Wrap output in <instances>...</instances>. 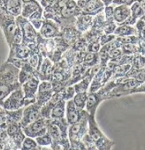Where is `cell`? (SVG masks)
Listing matches in <instances>:
<instances>
[{
    "label": "cell",
    "mask_w": 145,
    "mask_h": 150,
    "mask_svg": "<svg viewBox=\"0 0 145 150\" xmlns=\"http://www.w3.org/2000/svg\"><path fill=\"white\" fill-rule=\"evenodd\" d=\"M131 67L135 70H142L145 68V57L141 54H136L134 56Z\"/></svg>",
    "instance_id": "obj_26"
},
{
    "label": "cell",
    "mask_w": 145,
    "mask_h": 150,
    "mask_svg": "<svg viewBox=\"0 0 145 150\" xmlns=\"http://www.w3.org/2000/svg\"><path fill=\"white\" fill-rule=\"evenodd\" d=\"M121 50L123 55L126 56H134L136 54H140L137 44H124L121 46Z\"/></svg>",
    "instance_id": "obj_27"
},
{
    "label": "cell",
    "mask_w": 145,
    "mask_h": 150,
    "mask_svg": "<svg viewBox=\"0 0 145 150\" xmlns=\"http://www.w3.org/2000/svg\"><path fill=\"white\" fill-rule=\"evenodd\" d=\"M0 107H1V105H0Z\"/></svg>",
    "instance_id": "obj_39"
},
{
    "label": "cell",
    "mask_w": 145,
    "mask_h": 150,
    "mask_svg": "<svg viewBox=\"0 0 145 150\" xmlns=\"http://www.w3.org/2000/svg\"><path fill=\"white\" fill-rule=\"evenodd\" d=\"M38 33L44 39H55L62 36V28L54 21L43 20V26Z\"/></svg>",
    "instance_id": "obj_13"
},
{
    "label": "cell",
    "mask_w": 145,
    "mask_h": 150,
    "mask_svg": "<svg viewBox=\"0 0 145 150\" xmlns=\"http://www.w3.org/2000/svg\"><path fill=\"white\" fill-rule=\"evenodd\" d=\"M40 82L41 81L37 77L32 76L21 86L25 96V107L31 105L36 102V94Z\"/></svg>",
    "instance_id": "obj_9"
},
{
    "label": "cell",
    "mask_w": 145,
    "mask_h": 150,
    "mask_svg": "<svg viewBox=\"0 0 145 150\" xmlns=\"http://www.w3.org/2000/svg\"><path fill=\"white\" fill-rule=\"evenodd\" d=\"M22 3V9H21V17L25 19H28L33 13L42 8L39 1H30V0H23Z\"/></svg>",
    "instance_id": "obj_18"
},
{
    "label": "cell",
    "mask_w": 145,
    "mask_h": 150,
    "mask_svg": "<svg viewBox=\"0 0 145 150\" xmlns=\"http://www.w3.org/2000/svg\"><path fill=\"white\" fill-rule=\"evenodd\" d=\"M81 13H82L77 6L76 1H53V4L50 7L43 9V20L54 21L63 29L75 27L76 18Z\"/></svg>",
    "instance_id": "obj_1"
},
{
    "label": "cell",
    "mask_w": 145,
    "mask_h": 150,
    "mask_svg": "<svg viewBox=\"0 0 145 150\" xmlns=\"http://www.w3.org/2000/svg\"><path fill=\"white\" fill-rule=\"evenodd\" d=\"M116 38H117V37H116V35H105V34H104V35H102L101 37L99 38V43H100L101 47H103V46H104V45H106V44L112 42L114 41Z\"/></svg>",
    "instance_id": "obj_34"
},
{
    "label": "cell",
    "mask_w": 145,
    "mask_h": 150,
    "mask_svg": "<svg viewBox=\"0 0 145 150\" xmlns=\"http://www.w3.org/2000/svg\"><path fill=\"white\" fill-rule=\"evenodd\" d=\"M114 6H110L104 7V15L105 18V21H114L113 15H114ZM115 22V21H114Z\"/></svg>",
    "instance_id": "obj_33"
},
{
    "label": "cell",
    "mask_w": 145,
    "mask_h": 150,
    "mask_svg": "<svg viewBox=\"0 0 145 150\" xmlns=\"http://www.w3.org/2000/svg\"><path fill=\"white\" fill-rule=\"evenodd\" d=\"M68 128L69 125L67 124L65 118L61 120H51L48 122V130L47 132L52 138L53 142L59 144H68Z\"/></svg>",
    "instance_id": "obj_5"
},
{
    "label": "cell",
    "mask_w": 145,
    "mask_h": 150,
    "mask_svg": "<svg viewBox=\"0 0 145 150\" xmlns=\"http://www.w3.org/2000/svg\"><path fill=\"white\" fill-rule=\"evenodd\" d=\"M83 34L79 32L75 27H71V28H66L62 29V38L65 40V42L72 47L74 45L75 42H76L77 40H79Z\"/></svg>",
    "instance_id": "obj_16"
},
{
    "label": "cell",
    "mask_w": 145,
    "mask_h": 150,
    "mask_svg": "<svg viewBox=\"0 0 145 150\" xmlns=\"http://www.w3.org/2000/svg\"><path fill=\"white\" fill-rule=\"evenodd\" d=\"M90 116V115H89ZM89 116L82 119L80 122L69 125L68 128V139L70 144L82 141V138L88 133L89 130V124L88 119Z\"/></svg>",
    "instance_id": "obj_7"
},
{
    "label": "cell",
    "mask_w": 145,
    "mask_h": 150,
    "mask_svg": "<svg viewBox=\"0 0 145 150\" xmlns=\"http://www.w3.org/2000/svg\"><path fill=\"white\" fill-rule=\"evenodd\" d=\"M76 95L75 90L74 86H68L66 87L64 90H63V96H64V100L65 102L72 100V98L75 97V96Z\"/></svg>",
    "instance_id": "obj_29"
},
{
    "label": "cell",
    "mask_w": 145,
    "mask_h": 150,
    "mask_svg": "<svg viewBox=\"0 0 145 150\" xmlns=\"http://www.w3.org/2000/svg\"><path fill=\"white\" fill-rule=\"evenodd\" d=\"M114 35H116V37H126V36L136 35V30L134 27L127 26V25H119L114 32Z\"/></svg>",
    "instance_id": "obj_22"
},
{
    "label": "cell",
    "mask_w": 145,
    "mask_h": 150,
    "mask_svg": "<svg viewBox=\"0 0 145 150\" xmlns=\"http://www.w3.org/2000/svg\"><path fill=\"white\" fill-rule=\"evenodd\" d=\"M131 16V10L129 6H119L114 7V15L113 19L115 23L119 25H122L129 17Z\"/></svg>",
    "instance_id": "obj_19"
},
{
    "label": "cell",
    "mask_w": 145,
    "mask_h": 150,
    "mask_svg": "<svg viewBox=\"0 0 145 150\" xmlns=\"http://www.w3.org/2000/svg\"><path fill=\"white\" fill-rule=\"evenodd\" d=\"M117 40L122 44H137L138 43V36L136 35H131V36H126V37H117Z\"/></svg>",
    "instance_id": "obj_30"
},
{
    "label": "cell",
    "mask_w": 145,
    "mask_h": 150,
    "mask_svg": "<svg viewBox=\"0 0 145 150\" xmlns=\"http://www.w3.org/2000/svg\"><path fill=\"white\" fill-rule=\"evenodd\" d=\"M138 48H139V53L145 57V39H140L138 40Z\"/></svg>",
    "instance_id": "obj_36"
},
{
    "label": "cell",
    "mask_w": 145,
    "mask_h": 150,
    "mask_svg": "<svg viewBox=\"0 0 145 150\" xmlns=\"http://www.w3.org/2000/svg\"><path fill=\"white\" fill-rule=\"evenodd\" d=\"M48 122H49V119L40 117L36 121H35L32 124L28 125V126L22 128V131L26 137L36 139V138L47 133Z\"/></svg>",
    "instance_id": "obj_10"
},
{
    "label": "cell",
    "mask_w": 145,
    "mask_h": 150,
    "mask_svg": "<svg viewBox=\"0 0 145 150\" xmlns=\"http://www.w3.org/2000/svg\"><path fill=\"white\" fill-rule=\"evenodd\" d=\"M82 65H84L86 68H92L94 66H97L100 64V58L98 53H89L86 52L83 61H82Z\"/></svg>",
    "instance_id": "obj_21"
},
{
    "label": "cell",
    "mask_w": 145,
    "mask_h": 150,
    "mask_svg": "<svg viewBox=\"0 0 145 150\" xmlns=\"http://www.w3.org/2000/svg\"><path fill=\"white\" fill-rule=\"evenodd\" d=\"M36 147H38V145H37L36 139L29 138V137H26L21 144L20 150H34Z\"/></svg>",
    "instance_id": "obj_28"
},
{
    "label": "cell",
    "mask_w": 145,
    "mask_h": 150,
    "mask_svg": "<svg viewBox=\"0 0 145 150\" xmlns=\"http://www.w3.org/2000/svg\"><path fill=\"white\" fill-rule=\"evenodd\" d=\"M20 69L8 62L0 66V105L16 89L21 88L19 82Z\"/></svg>",
    "instance_id": "obj_2"
},
{
    "label": "cell",
    "mask_w": 145,
    "mask_h": 150,
    "mask_svg": "<svg viewBox=\"0 0 145 150\" xmlns=\"http://www.w3.org/2000/svg\"><path fill=\"white\" fill-rule=\"evenodd\" d=\"M101 45L99 43V41L98 42H90L88 44V47H87V52L89 53H98L101 50Z\"/></svg>",
    "instance_id": "obj_35"
},
{
    "label": "cell",
    "mask_w": 145,
    "mask_h": 150,
    "mask_svg": "<svg viewBox=\"0 0 145 150\" xmlns=\"http://www.w3.org/2000/svg\"><path fill=\"white\" fill-rule=\"evenodd\" d=\"M41 109H42V106H40L36 103L25 107L23 109L22 118L20 123L21 128L28 126V125L32 124L33 122H35L37 119H39L40 117H41Z\"/></svg>",
    "instance_id": "obj_14"
},
{
    "label": "cell",
    "mask_w": 145,
    "mask_h": 150,
    "mask_svg": "<svg viewBox=\"0 0 145 150\" xmlns=\"http://www.w3.org/2000/svg\"><path fill=\"white\" fill-rule=\"evenodd\" d=\"M2 108L7 111H14L25 108V96L21 88L14 90L3 103Z\"/></svg>",
    "instance_id": "obj_8"
},
{
    "label": "cell",
    "mask_w": 145,
    "mask_h": 150,
    "mask_svg": "<svg viewBox=\"0 0 145 150\" xmlns=\"http://www.w3.org/2000/svg\"><path fill=\"white\" fill-rule=\"evenodd\" d=\"M90 114L85 110H81L75 106L72 100L67 101L65 103V120L69 125L80 122Z\"/></svg>",
    "instance_id": "obj_11"
},
{
    "label": "cell",
    "mask_w": 145,
    "mask_h": 150,
    "mask_svg": "<svg viewBox=\"0 0 145 150\" xmlns=\"http://www.w3.org/2000/svg\"><path fill=\"white\" fill-rule=\"evenodd\" d=\"M144 70H145V68H144Z\"/></svg>",
    "instance_id": "obj_40"
},
{
    "label": "cell",
    "mask_w": 145,
    "mask_h": 150,
    "mask_svg": "<svg viewBox=\"0 0 145 150\" xmlns=\"http://www.w3.org/2000/svg\"><path fill=\"white\" fill-rule=\"evenodd\" d=\"M0 29L3 31L6 41L9 46L22 43V34L19 28L16 18L0 10Z\"/></svg>",
    "instance_id": "obj_3"
},
{
    "label": "cell",
    "mask_w": 145,
    "mask_h": 150,
    "mask_svg": "<svg viewBox=\"0 0 145 150\" xmlns=\"http://www.w3.org/2000/svg\"><path fill=\"white\" fill-rule=\"evenodd\" d=\"M138 2H139L140 6H141V8L143 9L144 13H145V1H138Z\"/></svg>",
    "instance_id": "obj_38"
},
{
    "label": "cell",
    "mask_w": 145,
    "mask_h": 150,
    "mask_svg": "<svg viewBox=\"0 0 145 150\" xmlns=\"http://www.w3.org/2000/svg\"><path fill=\"white\" fill-rule=\"evenodd\" d=\"M106 96L97 93H89V96L87 99L86 106H85V110L91 116H95L97 110L99 106V104L106 100Z\"/></svg>",
    "instance_id": "obj_15"
},
{
    "label": "cell",
    "mask_w": 145,
    "mask_h": 150,
    "mask_svg": "<svg viewBox=\"0 0 145 150\" xmlns=\"http://www.w3.org/2000/svg\"><path fill=\"white\" fill-rule=\"evenodd\" d=\"M89 96V92H84V93H79L75 96L72 98V102L75 104V106L81 110H85L87 99Z\"/></svg>",
    "instance_id": "obj_23"
},
{
    "label": "cell",
    "mask_w": 145,
    "mask_h": 150,
    "mask_svg": "<svg viewBox=\"0 0 145 150\" xmlns=\"http://www.w3.org/2000/svg\"><path fill=\"white\" fill-rule=\"evenodd\" d=\"M118 25L114 21H105L104 27V34L105 35H114V32Z\"/></svg>",
    "instance_id": "obj_31"
},
{
    "label": "cell",
    "mask_w": 145,
    "mask_h": 150,
    "mask_svg": "<svg viewBox=\"0 0 145 150\" xmlns=\"http://www.w3.org/2000/svg\"><path fill=\"white\" fill-rule=\"evenodd\" d=\"M65 100L58 103L50 112L51 120H61L65 118Z\"/></svg>",
    "instance_id": "obj_20"
},
{
    "label": "cell",
    "mask_w": 145,
    "mask_h": 150,
    "mask_svg": "<svg viewBox=\"0 0 145 150\" xmlns=\"http://www.w3.org/2000/svg\"><path fill=\"white\" fill-rule=\"evenodd\" d=\"M89 130L88 134L91 139L92 142L95 145L97 150H112V146L115 145V142L109 138H107L104 133L99 128L95 116H89L88 119Z\"/></svg>",
    "instance_id": "obj_4"
},
{
    "label": "cell",
    "mask_w": 145,
    "mask_h": 150,
    "mask_svg": "<svg viewBox=\"0 0 145 150\" xmlns=\"http://www.w3.org/2000/svg\"><path fill=\"white\" fill-rule=\"evenodd\" d=\"M77 6L81 9L82 13L92 17L97 16L104 10V5L100 0H90V1H76Z\"/></svg>",
    "instance_id": "obj_12"
},
{
    "label": "cell",
    "mask_w": 145,
    "mask_h": 150,
    "mask_svg": "<svg viewBox=\"0 0 145 150\" xmlns=\"http://www.w3.org/2000/svg\"><path fill=\"white\" fill-rule=\"evenodd\" d=\"M136 93H145V82L143 84H141V86L137 87L136 88L133 89L129 95H132V94H136Z\"/></svg>",
    "instance_id": "obj_37"
},
{
    "label": "cell",
    "mask_w": 145,
    "mask_h": 150,
    "mask_svg": "<svg viewBox=\"0 0 145 150\" xmlns=\"http://www.w3.org/2000/svg\"><path fill=\"white\" fill-rule=\"evenodd\" d=\"M8 125V120L6 116V110L4 108H0V129L6 130Z\"/></svg>",
    "instance_id": "obj_32"
},
{
    "label": "cell",
    "mask_w": 145,
    "mask_h": 150,
    "mask_svg": "<svg viewBox=\"0 0 145 150\" xmlns=\"http://www.w3.org/2000/svg\"><path fill=\"white\" fill-rule=\"evenodd\" d=\"M38 146L40 147H48V146H51L52 143H53V140H52V138L50 137V135L47 132L45 133L44 135H42L36 139H35Z\"/></svg>",
    "instance_id": "obj_25"
},
{
    "label": "cell",
    "mask_w": 145,
    "mask_h": 150,
    "mask_svg": "<svg viewBox=\"0 0 145 150\" xmlns=\"http://www.w3.org/2000/svg\"><path fill=\"white\" fill-rule=\"evenodd\" d=\"M93 19H94V17H92V16H90V15H87L84 13H81L76 18L75 28L82 34L86 33L87 31H89L91 28L92 23H93Z\"/></svg>",
    "instance_id": "obj_17"
},
{
    "label": "cell",
    "mask_w": 145,
    "mask_h": 150,
    "mask_svg": "<svg viewBox=\"0 0 145 150\" xmlns=\"http://www.w3.org/2000/svg\"><path fill=\"white\" fill-rule=\"evenodd\" d=\"M131 10V16L135 19L136 21L140 20L141 18H142L143 16H145V13L143 11V9L141 8V6H140L138 1H135L130 7Z\"/></svg>",
    "instance_id": "obj_24"
},
{
    "label": "cell",
    "mask_w": 145,
    "mask_h": 150,
    "mask_svg": "<svg viewBox=\"0 0 145 150\" xmlns=\"http://www.w3.org/2000/svg\"><path fill=\"white\" fill-rule=\"evenodd\" d=\"M16 21L22 34V43L28 46L30 49L36 48L38 32L27 19L21 16L16 18Z\"/></svg>",
    "instance_id": "obj_6"
}]
</instances>
